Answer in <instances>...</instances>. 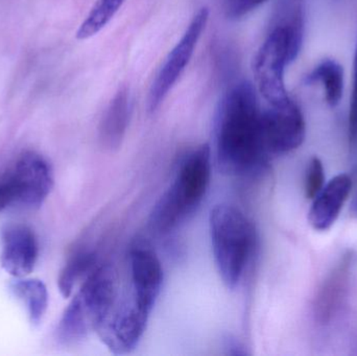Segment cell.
Wrapping results in <instances>:
<instances>
[{
  "mask_svg": "<svg viewBox=\"0 0 357 356\" xmlns=\"http://www.w3.org/2000/svg\"><path fill=\"white\" fill-rule=\"evenodd\" d=\"M150 315L130 294L121 303L115 302L96 332L109 350L115 355H126L137 347Z\"/></svg>",
  "mask_w": 357,
  "mask_h": 356,
  "instance_id": "obj_8",
  "label": "cell"
},
{
  "mask_svg": "<svg viewBox=\"0 0 357 356\" xmlns=\"http://www.w3.org/2000/svg\"><path fill=\"white\" fill-rule=\"evenodd\" d=\"M38 258V242L33 230L25 224H8L1 232L0 263L16 278L31 273Z\"/></svg>",
  "mask_w": 357,
  "mask_h": 356,
  "instance_id": "obj_10",
  "label": "cell"
},
{
  "mask_svg": "<svg viewBox=\"0 0 357 356\" xmlns=\"http://www.w3.org/2000/svg\"><path fill=\"white\" fill-rule=\"evenodd\" d=\"M209 231L220 279L227 288L234 290L255 249V228L238 208L220 204L210 212Z\"/></svg>",
  "mask_w": 357,
  "mask_h": 356,
  "instance_id": "obj_2",
  "label": "cell"
},
{
  "mask_svg": "<svg viewBox=\"0 0 357 356\" xmlns=\"http://www.w3.org/2000/svg\"><path fill=\"white\" fill-rule=\"evenodd\" d=\"M352 189V180L346 173L331 179L314 199L308 219L318 231H326L337 222Z\"/></svg>",
  "mask_w": 357,
  "mask_h": 356,
  "instance_id": "obj_12",
  "label": "cell"
},
{
  "mask_svg": "<svg viewBox=\"0 0 357 356\" xmlns=\"http://www.w3.org/2000/svg\"><path fill=\"white\" fill-rule=\"evenodd\" d=\"M260 131L268 156L289 154L303 144L305 119L293 100L260 112Z\"/></svg>",
  "mask_w": 357,
  "mask_h": 356,
  "instance_id": "obj_7",
  "label": "cell"
},
{
  "mask_svg": "<svg viewBox=\"0 0 357 356\" xmlns=\"http://www.w3.org/2000/svg\"><path fill=\"white\" fill-rule=\"evenodd\" d=\"M268 0H224V10L231 20L243 18Z\"/></svg>",
  "mask_w": 357,
  "mask_h": 356,
  "instance_id": "obj_21",
  "label": "cell"
},
{
  "mask_svg": "<svg viewBox=\"0 0 357 356\" xmlns=\"http://www.w3.org/2000/svg\"><path fill=\"white\" fill-rule=\"evenodd\" d=\"M352 261L354 255L346 254L319 288L314 300V315L320 323L331 322L341 309L349 286Z\"/></svg>",
  "mask_w": 357,
  "mask_h": 356,
  "instance_id": "obj_13",
  "label": "cell"
},
{
  "mask_svg": "<svg viewBox=\"0 0 357 356\" xmlns=\"http://www.w3.org/2000/svg\"><path fill=\"white\" fill-rule=\"evenodd\" d=\"M10 290L26 307L29 322L33 325H39L48 307V293L45 284L39 279L17 278L10 284Z\"/></svg>",
  "mask_w": 357,
  "mask_h": 356,
  "instance_id": "obj_15",
  "label": "cell"
},
{
  "mask_svg": "<svg viewBox=\"0 0 357 356\" xmlns=\"http://www.w3.org/2000/svg\"><path fill=\"white\" fill-rule=\"evenodd\" d=\"M8 178L14 188L15 202L33 208L43 204L54 186L52 167L36 152L21 155Z\"/></svg>",
  "mask_w": 357,
  "mask_h": 356,
  "instance_id": "obj_9",
  "label": "cell"
},
{
  "mask_svg": "<svg viewBox=\"0 0 357 356\" xmlns=\"http://www.w3.org/2000/svg\"><path fill=\"white\" fill-rule=\"evenodd\" d=\"M96 255L91 251H79L71 256L59 276L58 286L61 295L68 298L73 294L75 284L96 270Z\"/></svg>",
  "mask_w": 357,
  "mask_h": 356,
  "instance_id": "obj_17",
  "label": "cell"
},
{
  "mask_svg": "<svg viewBox=\"0 0 357 356\" xmlns=\"http://www.w3.org/2000/svg\"><path fill=\"white\" fill-rule=\"evenodd\" d=\"M210 177L211 150L208 144H202L187 155L173 184L155 205L152 227L165 233L192 215L207 192Z\"/></svg>",
  "mask_w": 357,
  "mask_h": 356,
  "instance_id": "obj_3",
  "label": "cell"
},
{
  "mask_svg": "<svg viewBox=\"0 0 357 356\" xmlns=\"http://www.w3.org/2000/svg\"><path fill=\"white\" fill-rule=\"evenodd\" d=\"M325 186L324 167L318 157H314L308 163L305 175V196L314 200Z\"/></svg>",
  "mask_w": 357,
  "mask_h": 356,
  "instance_id": "obj_19",
  "label": "cell"
},
{
  "mask_svg": "<svg viewBox=\"0 0 357 356\" xmlns=\"http://www.w3.org/2000/svg\"><path fill=\"white\" fill-rule=\"evenodd\" d=\"M344 79L343 66L337 61L327 59L305 77V82L307 85L322 84L327 104L331 107H337L343 98Z\"/></svg>",
  "mask_w": 357,
  "mask_h": 356,
  "instance_id": "obj_16",
  "label": "cell"
},
{
  "mask_svg": "<svg viewBox=\"0 0 357 356\" xmlns=\"http://www.w3.org/2000/svg\"><path fill=\"white\" fill-rule=\"evenodd\" d=\"M131 98L123 88L115 94L102 115L100 125V139L110 150H117L123 144L131 117Z\"/></svg>",
  "mask_w": 357,
  "mask_h": 356,
  "instance_id": "obj_14",
  "label": "cell"
},
{
  "mask_svg": "<svg viewBox=\"0 0 357 356\" xmlns=\"http://www.w3.org/2000/svg\"><path fill=\"white\" fill-rule=\"evenodd\" d=\"M130 263L132 297L140 307L152 313L162 288V265L156 253L144 246L132 249Z\"/></svg>",
  "mask_w": 357,
  "mask_h": 356,
  "instance_id": "obj_11",
  "label": "cell"
},
{
  "mask_svg": "<svg viewBox=\"0 0 357 356\" xmlns=\"http://www.w3.org/2000/svg\"><path fill=\"white\" fill-rule=\"evenodd\" d=\"M348 139L350 148L352 150H357V41L354 60V87L348 119Z\"/></svg>",
  "mask_w": 357,
  "mask_h": 356,
  "instance_id": "obj_20",
  "label": "cell"
},
{
  "mask_svg": "<svg viewBox=\"0 0 357 356\" xmlns=\"http://www.w3.org/2000/svg\"><path fill=\"white\" fill-rule=\"evenodd\" d=\"M126 0H96L77 31V38L87 40L104 29L121 10Z\"/></svg>",
  "mask_w": 357,
  "mask_h": 356,
  "instance_id": "obj_18",
  "label": "cell"
},
{
  "mask_svg": "<svg viewBox=\"0 0 357 356\" xmlns=\"http://www.w3.org/2000/svg\"><path fill=\"white\" fill-rule=\"evenodd\" d=\"M15 201L16 198H15L14 188L8 178H6L3 181H0V211L6 209Z\"/></svg>",
  "mask_w": 357,
  "mask_h": 356,
  "instance_id": "obj_22",
  "label": "cell"
},
{
  "mask_svg": "<svg viewBox=\"0 0 357 356\" xmlns=\"http://www.w3.org/2000/svg\"><path fill=\"white\" fill-rule=\"evenodd\" d=\"M260 112L255 89L249 82H239L222 98L214 125L216 161L222 173L245 176L268 163Z\"/></svg>",
  "mask_w": 357,
  "mask_h": 356,
  "instance_id": "obj_1",
  "label": "cell"
},
{
  "mask_svg": "<svg viewBox=\"0 0 357 356\" xmlns=\"http://www.w3.org/2000/svg\"><path fill=\"white\" fill-rule=\"evenodd\" d=\"M303 43V19L300 10L284 24L275 27L254 60L258 90L271 106L291 100L284 83L285 67L297 59Z\"/></svg>",
  "mask_w": 357,
  "mask_h": 356,
  "instance_id": "obj_5",
  "label": "cell"
},
{
  "mask_svg": "<svg viewBox=\"0 0 357 356\" xmlns=\"http://www.w3.org/2000/svg\"><path fill=\"white\" fill-rule=\"evenodd\" d=\"M115 302L114 272L108 265L96 268L65 309L56 328L59 342L75 344L98 332Z\"/></svg>",
  "mask_w": 357,
  "mask_h": 356,
  "instance_id": "obj_4",
  "label": "cell"
},
{
  "mask_svg": "<svg viewBox=\"0 0 357 356\" xmlns=\"http://www.w3.org/2000/svg\"><path fill=\"white\" fill-rule=\"evenodd\" d=\"M351 213L354 215V217H357V192L356 196H354V200H352Z\"/></svg>",
  "mask_w": 357,
  "mask_h": 356,
  "instance_id": "obj_23",
  "label": "cell"
},
{
  "mask_svg": "<svg viewBox=\"0 0 357 356\" xmlns=\"http://www.w3.org/2000/svg\"><path fill=\"white\" fill-rule=\"evenodd\" d=\"M208 19L209 10L207 8H202L191 19L182 37L165 59L149 92L148 108L151 113L156 112L160 108L184 72L185 68L192 58L197 42L207 25Z\"/></svg>",
  "mask_w": 357,
  "mask_h": 356,
  "instance_id": "obj_6",
  "label": "cell"
}]
</instances>
